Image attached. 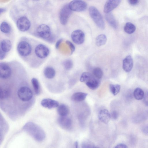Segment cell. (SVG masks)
Wrapping results in <instances>:
<instances>
[{
	"label": "cell",
	"instance_id": "f1b7e54d",
	"mask_svg": "<svg viewBox=\"0 0 148 148\" xmlns=\"http://www.w3.org/2000/svg\"><path fill=\"white\" fill-rule=\"evenodd\" d=\"M92 74L97 78L100 79L103 76V72L101 68L96 67L93 69Z\"/></svg>",
	"mask_w": 148,
	"mask_h": 148
},
{
	"label": "cell",
	"instance_id": "f546056e",
	"mask_svg": "<svg viewBox=\"0 0 148 148\" xmlns=\"http://www.w3.org/2000/svg\"><path fill=\"white\" fill-rule=\"evenodd\" d=\"M82 148H103L102 147L95 145L91 142L85 141L82 144Z\"/></svg>",
	"mask_w": 148,
	"mask_h": 148
},
{
	"label": "cell",
	"instance_id": "4fadbf2b",
	"mask_svg": "<svg viewBox=\"0 0 148 148\" xmlns=\"http://www.w3.org/2000/svg\"><path fill=\"white\" fill-rule=\"evenodd\" d=\"M120 0H109L105 3L103 8V11L106 14L109 13L116 8L120 4Z\"/></svg>",
	"mask_w": 148,
	"mask_h": 148
},
{
	"label": "cell",
	"instance_id": "9c48e42d",
	"mask_svg": "<svg viewBox=\"0 0 148 148\" xmlns=\"http://www.w3.org/2000/svg\"><path fill=\"white\" fill-rule=\"evenodd\" d=\"M71 38L73 42L77 45L82 44L85 40V34L81 30H76L71 33Z\"/></svg>",
	"mask_w": 148,
	"mask_h": 148
},
{
	"label": "cell",
	"instance_id": "3957f363",
	"mask_svg": "<svg viewBox=\"0 0 148 148\" xmlns=\"http://www.w3.org/2000/svg\"><path fill=\"white\" fill-rule=\"evenodd\" d=\"M80 80L81 82L85 83L87 86L92 90L97 88L100 84L99 79L96 78L93 74L88 72L83 73Z\"/></svg>",
	"mask_w": 148,
	"mask_h": 148
},
{
	"label": "cell",
	"instance_id": "7a4b0ae2",
	"mask_svg": "<svg viewBox=\"0 0 148 148\" xmlns=\"http://www.w3.org/2000/svg\"><path fill=\"white\" fill-rule=\"evenodd\" d=\"M16 95L19 100L21 102L27 103L31 100L33 97L32 91L27 85H21L18 87Z\"/></svg>",
	"mask_w": 148,
	"mask_h": 148
},
{
	"label": "cell",
	"instance_id": "30bf717a",
	"mask_svg": "<svg viewBox=\"0 0 148 148\" xmlns=\"http://www.w3.org/2000/svg\"><path fill=\"white\" fill-rule=\"evenodd\" d=\"M16 25L19 30L22 32H25L29 28L30 22L27 17L23 16L18 19L16 22Z\"/></svg>",
	"mask_w": 148,
	"mask_h": 148
},
{
	"label": "cell",
	"instance_id": "8d00e7d4",
	"mask_svg": "<svg viewBox=\"0 0 148 148\" xmlns=\"http://www.w3.org/2000/svg\"><path fill=\"white\" fill-rule=\"evenodd\" d=\"M143 131L145 134H148V125L144 126L143 128Z\"/></svg>",
	"mask_w": 148,
	"mask_h": 148
},
{
	"label": "cell",
	"instance_id": "ffe728a7",
	"mask_svg": "<svg viewBox=\"0 0 148 148\" xmlns=\"http://www.w3.org/2000/svg\"><path fill=\"white\" fill-rule=\"evenodd\" d=\"M87 95L86 93L79 92L74 93L71 96L72 101L76 102H81L83 101L86 99Z\"/></svg>",
	"mask_w": 148,
	"mask_h": 148
},
{
	"label": "cell",
	"instance_id": "8fae6325",
	"mask_svg": "<svg viewBox=\"0 0 148 148\" xmlns=\"http://www.w3.org/2000/svg\"><path fill=\"white\" fill-rule=\"evenodd\" d=\"M38 35L43 38H47L51 35V31L49 27L47 25L42 24L38 26L37 29Z\"/></svg>",
	"mask_w": 148,
	"mask_h": 148
},
{
	"label": "cell",
	"instance_id": "6da1fadb",
	"mask_svg": "<svg viewBox=\"0 0 148 148\" xmlns=\"http://www.w3.org/2000/svg\"><path fill=\"white\" fill-rule=\"evenodd\" d=\"M23 130L37 141H42L45 138V134L43 130L34 123H27L23 127Z\"/></svg>",
	"mask_w": 148,
	"mask_h": 148
},
{
	"label": "cell",
	"instance_id": "1f68e13d",
	"mask_svg": "<svg viewBox=\"0 0 148 148\" xmlns=\"http://www.w3.org/2000/svg\"><path fill=\"white\" fill-rule=\"evenodd\" d=\"M66 44L69 46L71 50V53L72 54L75 51V47L74 45L70 41L67 40L66 41Z\"/></svg>",
	"mask_w": 148,
	"mask_h": 148
},
{
	"label": "cell",
	"instance_id": "5bb4252c",
	"mask_svg": "<svg viewBox=\"0 0 148 148\" xmlns=\"http://www.w3.org/2000/svg\"><path fill=\"white\" fill-rule=\"evenodd\" d=\"M58 121L60 126L65 130H69L72 127V122L71 120L66 116H60L58 118Z\"/></svg>",
	"mask_w": 148,
	"mask_h": 148
},
{
	"label": "cell",
	"instance_id": "4316f807",
	"mask_svg": "<svg viewBox=\"0 0 148 148\" xmlns=\"http://www.w3.org/2000/svg\"><path fill=\"white\" fill-rule=\"evenodd\" d=\"M111 92L114 95H117L120 92L121 86L118 84H110L109 86Z\"/></svg>",
	"mask_w": 148,
	"mask_h": 148
},
{
	"label": "cell",
	"instance_id": "e575fe53",
	"mask_svg": "<svg viewBox=\"0 0 148 148\" xmlns=\"http://www.w3.org/2000/svg\"><path fill=\"white\" fill-rule=\"evenodd\" d=\"M128 1L130 4L133 5L137 4L139 2L137 0H129Z\"/></svg>",
	"mask_w": 148,
	"mask_h": 148
},
{
	"label": "cell",
	"instance_id": "e0dca14e",
	"mask_svg": "<svg viewBox=\"0 0 148 148\" xmlns=\"http://www.w3.org/2000/svg\"><path fill=\"white\" fill-rule=\"evenodd\" d=\"M99 119L102 122L107 124L111 118V114L108 110L103 109L100 110L98 114Z\"/></svg>",
	"mask_w": 148,
	"mask_h": 148
},
{
	"label": "cell",
	"instance_id": "d6a6232c",
	"mask_svg": "<svg viewBox=\"0 0 148 148\" xmlns=\"http://www.w3.org/2000/svg\"><path fill=\"white\" fill-rule=\"evenodd\" d=\"M110 114L111 118H112L114 119H116L118 117V113L116 111H113Z\"/></svg>",
	"mask_w": 148,
	"mask_h": 148
},
{
	"label": "cell",
	"instance_id": "ac0fdd59",
	"mask_svg": "<svg viewBox=\"0 0 148 148\" xmlns=\"http://www.w3.org/2000/svg\"><path fill=\"white\" fill-rule=\"evenodd\" d=\"M45 77L48 79L53 78L56 75V71L53 67L49 66L46 67L44 71Z\"/></svg>",
	"mask_w": 148,
	"mask_h": 148
},
{
	"label": "cell",
	"instance_id": "7c38bea8",
	"mask_svg": "<svg viewBox=\"0 0 148 148\" xmlns=\"http://www.w3.org/2000/svg\"><path fill=\"white\" fill-rule=\"evenodd\" d=\"M35 51L37 56L41 59L46 58L49 53L48 48L43 44H39L36 46Z\"/></svg>",
	"mask_w": 148,
	"mask_h": 148
},
{
	"label": "cell",
	"instance_id": "83f0119b",
	"mask_svg": "<svg viewBox=\"0 0 148 148\" xmlns=\"http://www.w3.org/2000/svg\"><path fill=\"white\" fill-rule=\"evenodd\" d=\"M1 31L4 33H9L11 30V28L9 24L6 22H3L0 25Z\"/></svg>",
	"mask_w": 148,
	"mask_h": 148
},
{
	"label": "cell",
	"instance_id": "d590c367",
	"mask_svg": "<svg viewBox=\"0 0 148 148\" xmlns=\"http://www.w3.org/2000/svg\"><path fill=\"white\" fill-rule=\"evenodd\" d=\"M114 148H128V147L125 144H120L117 145Z\"/></svg>",
	"mask_w": 148,
	"mask_h": 148
},
{
	"label": "cell",
	"instance_id": "ba28073f",
	"mask_svg": "<svg viewBox=\"0 0 148 148\" xmlns=\"http://www.w3.org/2000/svg\"><path fill=\"white\" fill-rule=\"evenodd\" d=\"M12 70L10 66L5 63H1L0 64V78L1 79H5L9 78L12 75Z\"/></svg>",
	"mask_w": 148,
	"mask_h": 148
},
{
	"label": "cell",
	"instance_id": "8992f818",
	"mask_svg": "<svg viewBox=\"0 0 148 148\" xmlns=\"http://www.w3.org/2000/svg\"><path fill=\"white\" fill-rule=\"evenodd\" d=\"M72 11L69 8L68 4L64 5L61 9L59 14V18L61 23L66 25L72 13Z\"/></svg>",
	"mask_w": 148,
	"mask_h": 148
},
{
	"label": "cell",
	"instance_id": "f35d334b",
	"mask_svg": "<svg viewBox=\"0 0 148 148\" xmlns=\"http://www.w3.org/2000/svg\"><path fill=\"white\" fill-rule=\"evenodd\" d=\"M62 39H60L56 43V48H58L59 47L60 44L61 43V42H62Z\"/></svg>",
	"mask_w": 148,
	"mask_h": 148
},
{
	"label": "cell",
	"instance_id": "9a60e30c",
	"mask_svg": "<svg viewBox=\"0 0 148 148\" xmlns=\"http://www.w3.org/2000/svg\"><path fill=\"white\" fill-rule=\"evenodd\" d=\"M41 104L43 107L49 109L55 108L59 106L58 101L49 98L43 99L41 102Z\"/></svg>",
	"mask_w": 148,
	"mask_h": 148
},
{
	"label": "cell",
	"instance_id": "ab89813d",
	"mask_svg": "<svg viewBox=\"0 0 148 148\" xmlns=\"http://www.w3.org/2000/svg\"><path fill=\"white\" fill-rule=\"evenodd\" d=\"M75 148H78V143L77 141H76L75 142Z\"/></svg>",
	"mask_w": 148,
	"mask_h": 148
},
{
	"label": "cell",
	"instance_id": "836d02e7",
	"mask_svg": "<svg viewBox=\"0 0 148 148\" xmlns=\"http://www.w3.org/2000/svg\"><path fill=\"white\" fill-rule=\"evenodd\" d=\"M143 99L144 103L146 106H148V92L145 94Z\"/></svg>",
	"mask_w": 148,
	"mask_h": 148
},
{
	"label": "cell",
	"instance_id": "52a82bcc",
	"mask_svg": "<svg viewBox=\"0 0 148 148\" xmlns=\"http://www.w3.org/2000/svg\"><path fill=\"white\" fill-rule=\"evenodd\" d=\"M17 49L19 54L21 56L26 57L31 53L32 48L30 44L25 41H22L19 43Z\"/></svg>",
	"mask_w": 148,
	"mask_h": 148
},
{
	"label": "cell",
	"instance_id": "74e56055",
	"mask_svg": "<svg viewBox=\"0 0 148 148\" xmlns=\"http://www.w3.org/2000/svg\"><path fill=\"white\" fill-rule=\"evenodd\" d=\"M5 52L3 51L1 49H0V59L2 60L5 57Z\"/></svg>",
	"mask_w": 148,
	"mask_h": 148
},
{
	"label": "cell",
	"instance_id": "d6986e66",
	"mask_svg": "<svg viewBox=\"0 0 148 148\" xmlns=\"http://www.w3.org/2000/svg\"><path fill=\"white\" fill-rule=\"evenodd\" d=\"M106 19L108 24L112 27L116 29L118 27V23L113 15L111 13L106 14Z\"/></svg>",
	"mask_w": 148,
	"mask_h": 148
},
{
	"label": "cell",
	"instance_id": "5b68a950",
	"mask_svg": "<svg viewBox=\"0 0 148 148\" xmlns=\"http://www.w3.org/2000/svg\"><path fill=\"white\" fill-rule=\"evenodd\" d=\"M69 6L71 11L82 12L85 10L87 7V3L82 0L72 1L68 4Z\"/></svg>",
	"mask_w": 148,
	"mask_h": 148
},
{
	"label": "cell",
	"instance_id": "60d3db41",
	"mask_svg": "<svg viewBox=\"0 0 148 148\" xmlns=\"http://www.w3.org/2000/svg\"><path fill=\"white\" fill-rule=\"evenodd\" d=\"M5 11V10L4 9H1V8L0 9V13H1V12H3V11Z\"/></svg>",
	"mask_w": 148,
	"mask_h": 148
},
{
	"label": "cell",
	"instance_id": "44dd1931",
	"mask_svg": "<svg viewBox=\"0 0 148 148\" xmlns=\"http://www.w3.org/2000/svg\"><path fill=\"white\" fill-rule=\"evenodd\" d=\"M11 47V43L8 40L4 39L1 42L0 49L5 53L10 50Z\"/></svg>",
	"mask_w": 148,
	"mask_h": 148
},
{
	"label": "cell",
	"instance_id": "484cf974",
	"mask_svg": "<svg viewBox=\"0 0 148 148\" xmlns=\"http://www.w3.org/2000/svg\"><path fill=\"white\" fill-rule=\"evenodd\" d=\"M34 92L37 95H38L40 92L39 84L38 79L35 78H32L31 81Z\"/></svg>",
	"mask_w": 148,
	"mask_h": 148
},
{
	"label": "cell",
	"instance_id": "603a6c76",
	"mask_svg": "<svg viewBox=\"0 0 148 148\" xmlns=\"http://www.w3.org/2000/svg\"><path fill=\"white\" fill-rule=\"evenodd\" d=\"M107 38L104 34H101L98 35L96 38V44L98 46L104 45L106 42Z\"/></svg>",
	"mask_w": 148,
	"mask_h": 148
},
{
	"label": "cell",
	"instance_id": "cb8c5ba5",
	"mask_svg": "<svg viewBox=\"0 0 148 148\" xmlns=\"http://www.w3.org/2000/svg\"><path fill=\"white\" fill-rule=\"evenodd\" d=\"M136 27L135 25L130 22H127L124 27L125 32L127 34H130L133 33L135 31Z\"/></svg>",
	"mask_w": 148,
	"mask_h": 148
},
{
	"label": "cell",
	"instance_id": "d4e9b609",
	"mask_svg": "<svg viewBox=\"0 0 148 148\" xmlns=\"http://www.w3.org/2000/svg\"><path fill=\"white\" fill-rule=\"evenodd\" d=\"M145 94L143 91L140 88H137L134 91L133 95L136 100H140L143 99Z\"/></svg>",
	"mask_w": 148,
	"mask_h": 148
},
{
	"label": "cell",
	"instance_id": "7402d4cb",
	"mask_svg": "<svg viewBox=\"0 0 148 148\" xmlns=\"http://www.w3.org/2000/svg\"><path fill=\"white\" fill-rule=\"evenodd\" d=\"M57 112L60 116H66L69 113V109L66 105L62 104L58 107Z\"/></svg>",
	"mask_w": 148,
	"mask_h": 148
},
{
	"label": "cell",
	"instance_id": "4dcf8cb0",
	"mask_svg": "<svg viewBox=\"0 0 148 148\" xmlns=\"http://www.w3.org/2000/svg\"><path fill=\"white\" fill-rule=\"evenodd\" d=\"M63 65L64 68L66 70L71 69L73 67V63L72 60L67 59L63 62Z\"/></svg>",
	"mask_w": 148,
	"mask_h": 148
},
{
	"label": "cell",
	"instance_id": "277c9868",
	"mask_svg": "<svg viewBox=\"0 0 148 148\" xmlns=\"http://www.w3.org/2000/svg\"><path fill=\"white\" fill-rule=\"evenodd\" d=\"M89 14L97 26L100 29L103 30L105 25L103 18L98 10L95 7L91 6L89 8Z\"/></svg>",
	"mask_w": 148,
	"mask_h": 148
},
{
	"label": "cell",
	"instance_id": "2e32d148",
	"mask_svg": "<svg viewBox=\"0 0 148 148\" xmlns=\"http://www.w3.org/2000/svg\"><path fill=\"white\" fill-rule=\"evenodd\" d=\"M133 66V59L130 55L127 56L123 62V68L126 72H129L132 70Z\"/></svg>",
	"mask_w": 148,
	"mask_h": 148
}]
</instances>
